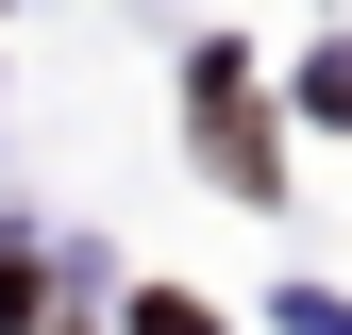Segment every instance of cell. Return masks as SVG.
<instances>
[{
	"mask_svg": "<svg viewBox=\"0 0 352 335\" xmlns=\"http://www.w3.org/2000/svg\"><path fill=\"white\" fill-rule=\"evenodd\" d=\"M135 335H218V319L185 302V285H151V302H135Z\"/></svg>",
	"mask_w": 352,
	"mask_h": 335,
	"instance_id": "6da1fadb",
	"label": "cell"
}]
</instances>
